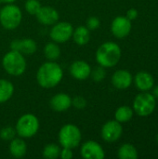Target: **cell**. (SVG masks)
Segmentation results:
<instances>
[{
  "instance_id": "6da1fadb",
  "label": "cell",
  "mask_w": 158,
  "mask_h": 159,
  "mask_svg": "<svg viewBox=\"0 0 158 159\" xmlns=\"http://www.w3.org/2000/svg\"><path fill=\"white\" fill-rule=\"evenodd\" d=\"M62 76L63 72L61 67L56 62L49 61L40 66L36 74V80L42 88L51 89L61 81Z\"/></svg>"
},
{
  "instance_id": "7a4b0ae2",
  "label": "cell",
  "mask_w": 158,
  "mask_h": 159,
  "mask_svg": "<svg viewBox=\"0 0 158 159\" xmlns=\"http://www.w3.org/2000/svg\"><path fill=\"white\" fill-rule=\"evenodd\" d=\"M120 59L121 48L115 42H105L101 45L96 51V61L104 68L115 66Z\"/></svg>"
},
{
  "instance_id": "3957f363",
  "label": "cell",
  "mask_w": 158,
  "mask_h": 159,
  "mask_svg": "<svg viewBox=\"0 0 158 159\" xmlns=\"http://www.w3.org/2000/svg\"><path fill=\"white\" fill-rule=\"evenodd\" d=\"M2 63L5 71L14 76L21 75L26 69V61L23 55L12 49L5 54Z\"/></svg>"
},
{
  "instance_id": "277c9868",
  "label": "cell",
  "mask_w": 158,
  "mask_h": 159,
  "mask_svg": "<svg viewBox=\"0 0 158 159\" xmlns=\"http://www.w3.org/2000/svg\"><path fill=\"white\" fill-rule=\"evenodd\" d=\"M156 106V101L155 96L147 91L139 93L133 101V111L142 117H146L152 115Z\"/></svg>"
},
{
  "instance_id": "5b68a950",
  "label": "cell",
  "mask_w": 158,
  "mask_h": 159,
  "mask_svg": "<svg viewBox=\"0 0 158 159\" xmlns=\"http://www.w3.org/2000/svg\"><path fill=\"white\" fill-rule=\"evenodd\" d=\"M21 11L19 7L8 4L0 10V23L7 30L17 28L21 21Z\"/></svg>"
},
{
  "instance_id": "8992f818",
  "label": "cell",
  "mask_w": 158,
  "mask_h": 159,
  "mask_svg": "<svg viewBox=\"0 0 158 159\" xmlns=\"http://www.w3.org/2000/svg\"><path fill=\"white\" fill-rule=\"evenodd\" d=\"M39 129L38 118L32 115L26 114L20 116L16 124V133L21 138H31L36 134Z\"/></svg>"
},
{
  "instance_id": "52a82bcc",
  "label": "cell",
  "mask_w": 158,
  "mask_h": 159,
  "mask_svg": "<svg viewBox=\"0 0 158 159\" xmlns=\"http://www.w3.org/2000/svg\"><path fill=\"white\" fill-rule=\"evenodd\" d=\"M81 142V131L80 129L72 124L63 126L59 132V143L62 147L65 148H75Z\"/></svg>"
},
{
  "instance_id": "ba28073f",
  "label": "cell",
  "mask_w": 158,
  "mask_h": 159,
  "mask_svg": "<svg viewBox=\"0 0 158 159\" xmlns=\"http://www.w3.org/2000/svg\"><path fill=\"white\" fill-rule=\"evenodd\" d=\"M73 32H74V28L71 23L61 21L53 24L49 35L54 42L61 44V43H65L71 38V36L73 35Z\"/></svg>"
},
{
  "instance_id": "9c48e42d",
  "label": "cell",
  "mask_w": 158,
  "mask_h": 159,
  "mask_svg": "<svg viewBox=\"0 0 158 159\" xmlns=\"http://www.w3.org/2000/svg\"><path fill=\"white\" fill-rule=\"evenodd\" d=\"M123 133V128L120 122L110 120L106 122L102 129V137L105 142L114 143L119 140Z\"/></svg>"
},
{
  "instance_id": "30bf717a",
  "label": "cell",
  "mask_w": 158,
  "mask_h": 159,
  "mask_svg": "<svg viewBox=\"0 0 158 159\" xmlns=\"http://www.w3.org/2000/svg\"><path fill=\"white\" fill-rule=\"evenodd\" d=\"M111 31L115 37L124 38L128 36L131 31V20L127 17L117 16L111 24Z\"/></svg>"
},
{
  "instance_id": "8fae6325",
  "label": "cell",
  "mask_w": 158,
  "mask_h": 159,
  "mask_svg": "<svg viewBox=\"0 0 158 159\" xmlns=\"http://www.w3.org/2000/svg\"><path fill=\"white\" fill-rule=\"evenodd\" d=\"M80 153L86 159H103L105 157L103 148L94 141L86 142L82 145Z\"/></svg>"
},
{
  "instance_id": "7c38bea8",
  "label": "cell",
  "mask_w": 158,
  "mask_h": 159,
  "mask_svg": "<svg viewBox=\"0 0 158 159\" xmlns=\"http://www.w3.org/2000/svg\"><path fill=\"white\" fill-rule=\"evenodd\" d=\"M10 48L12 50H16L22 55H31L36 51V43L31 38L24 39H15L11 42Z\"/></svg>"
},
{
  "instance_id": "4fadbf2b",
  "label": "cell",
  "mask_w": 158,
  "mask_h": 159,
  "mask_svg": "<svg viewBox=\"0 0 158 159\" xmlns=\"http://www.w3.org/2000/svg\"><path fill=\"white\" fill-rule=\"evenodd\" d=\"M37 20L44 25H53L59 20V12L51 7H41L36 13Z\"/></svg>"
},
{
  "instance_id": "5bb4252c",
  "label": "cell",
  "mask_w": 158,
  "mask_h": 159,
  "mask_svg": "<svg viewBox=\"0 0 158 159\" xmlns=\"http://www.w3.org/2000/svg\"><path fill=\"white\" fill-rule=\"evenodd\" d=\"M70 73L72 76L77 80H86L90 75L91 68L88 62L84 61H76L70 66Z\"/></svg>"
},
{
  "instance_id": "9a60e30c",
  "label": "cell",
  "mask_w": 158,
  "mask_h": 159,
  "mask_svg": "<svg viewBox=\"0 0 158 159\" xmlns=\"http://www.w3.org/2000/svg\"><path fill=\"white\" fill-rule=\"evenodd\" d=\"M133 81L132 75L127 70H118L112 76V84L118 89H126L130 87Z\"/></svg>"
},
{
  "instance_id": "2e32d148",
  "label": "cell",
  "mask_w": 158,
  "mask_h": 159,
  "mask_svg": "<svg viewBox=\"0 0 158 159\" xmlns=\"http://www.w3.org/2000/svg\"><path fill=\"white\" fill-rule=\"evenodd\" d=\"M134 83L136 88L141 91H149L154 88L155 79L153 75L147 72H139L134 77Z\"/></svg>"
},
{
  "instance_id": "e0dca14e",
  "label": "cell",
  "mask_w": 158,
  "mask_h": 159,
  "mask_svg": "<svg viewBox=\"0 0 158 159\" xmlns=\"http://www.w3.org/2000/svg\"><path fill=\"white\" fill-rule=\"evenodd\" d=\"M50 107L57 112L68 110L72 105V99L65 93H59L53 96L50 100Z\"/></svg>"
},
{
  "instance_id": "ac0fdd59",
  "label": "cell",
  "mask_w": 158,
  "mask_h": 159,
  "mask_svg": "<svg viewBox=\"0 0 158 159\" xmlns=\"http://www.w3.org/2000/svg\"><path fill=\"white\" fill-rule=\"evenodd\" d=\"M9 152L11 156L15 158H21L25 156L27 152V146L22 139L14 138L11 140L9 144Z\"/></svg>"
},
{
  "instance_id": "d6986e66",
  "label": "cell",
  "mask_w": 158,
  "mask_h": 159,
  "mask_svg": "<svg viewBox=\"0 0 158 159\" xmlns=\"http://www.w3.org/2000/svg\"><path fill=\"white\" fill-rule=\"evenodd\" d=\"M73 38L74 43L79 46H84L89 42L90 33L87 26H79L73 32Z\"/></svg>"
},
{
  "instance_id": "ffe728a7",
  "label": "cell",
  "mask_w": 158,
  "mask_h": 159,
  "mask_svg": "<svg viewBox=\"0 0 158 159\" xmlns=\"http://www.w3.org/2000/svg\"><path fill=\"white\" fill-rule=\"evenodd\" d=\"M14 86L6 79H0V103L7 102L13 95Z\"/></svg>"
},
{
  "instance_id": "44dd1931",
  "label": "cell",
  "mask_w": 158,
  "mask_h": 159,
  "mask_svg": "<svg viewBox=\"0 0 158 159\" xmlns=\"http://www.w3.org/2000/svg\"><path fill=\"white\" fill-rule=\"evenodd\" d=\"M117 157L120 159H137V149L130 143H124L120 146L117 152Z\"/></svg>"
},
{
  "instance_id": "7402d4cb",
  "label": "cell",
  "mask_w": 158,
  "mask_h": 159,
  "mask_svg": "<svg viewBox=\"0 0 158 159\" xmlns=\"http://www.w3.org/2000/svg\"><path fill=\"white\" fill-rule=\"evenodd\" d=\"M133 114H134V111L132 108H130L128 105H124V106H120L119 108H117L115 114V118L116 121L120 123H126V122H129L133 117Z\"/></svg>"
},
{
  "instance_id": "603a6c76",
  "label": "cell",
  "mask_w": 158,
  "mask_h": 159,
  "mask_svg": "<svg viewBox=\"0 0 158 159\" xmlns=\"http://www.w3.org/2000/svg\"><path fill=\"white\" fill-rule=\"evenodd\" d=\"M44 54L47 59L50 61H55L61 56V48L55 43H48L44 48Z\"/></svg>"
},
{
  "instance_id": "cb8c5ba5",
  "label": "cell",
  "mask_w": 158,
  "mask_h": 159,
  "mask_svg": "<svg viewBox=\"0 0 158 159\" xmlns=\"http://www.w3.org/2000/svg\"><path fill=\"white\" fill-rule=\"evenodd\" d=\"M61 148L59 145L50 143L45 146L43 150V157L47 159H56L60 157Z\"/></svg>"
},
{
  "instance_id": "d4e9b609",
  "label": "cell",
  "mask_w": 158,
  "mask_h": 159,
  "mask_svg": "<svg viewBox=\"0 0 158 159\" xmlns=\"http://www.w3.org/2000/svg\"><path fill=\"white\" fill-rule=\"evenodd\" d=\"M41 5L38 0H27L25 3V9L31 15H36Z\"/></svg>"
},
{
  "instance_id": "484cf974",
  "label": "cell",
  "mask_w": 158,
  "mask_h": 159,
  "mask_svg": "<svg viewBox=\"0 0 158 159\" xmlns=\"http://www.w3.org/2000/svg\"><path fill=\"white\" fill-rule=\"evenodd\" d=\"M16 129L12 127H5L0 131V138L4 141H11L15 138Z\"/></svg>"
},
{
  "instance_id": "4316f807",
  "label": "cell",
  "mask_w": 158,
  "mask_h": 159,
  "mask_svg": "<svg viewBox=\"0 0 158 159\" xmlns=\"http://www.w3.org/2000/svg\"><path fill=\"white\" fill-rule=\"evenodd\" d=\"M90 75H91L92 79L94 81H96V82L102 81L105 78V75H106V72L104 70V67H102L101 65L99 67H96L93 71L91 70Z\"/></svg>"
},
{
  "instance_id": "83f0119b",
  "label": "cell",
  "mask_w": 158,
  "mask_h": 159,
  "mask_svg": "<svg viewBox=\"0 0 158 159\" xmlns=\"http://www.w3.org/2000/svg\"><path fill=\"white\" fill-rule=\"evenodd\" d=\"M72 105L74 106L76 109H84L87 106V101L84 97L81 96H76L74 99H72Z\"/></svg>"
},
{
  "instance_id": "f1b7e54d",
  "label": "cell",
  "mask_w": 158,
  "mask_h": 159,
  "mask_svg": "<svg viewBox=\"0 0 158 159\" xmlns=\"http://www.w3.org/2000/svg\"><path fill=\"white\" fill-rule=\"evenodd\" d=\"M100 20L97 17H89L87 20V28L90 30H96L100 27Z\"/></svg>"
},
{
  "instance_id": "f546056e",
  "label": "cell",
  "mask_w": 158,
  "mask_h": 159,
  "mask_svg": "<svg viewBox=\"0 0 158 159\" xmlns=\"http://www.w3.org/2000/svg\"><path fill=\"white\" fill-rule=\"evenodd\" d=\"M60 157H61L62 159H71L72 157H73V152H72V149L63 147V149H62V150H61Z\"/></svg>"
},
{
  "instance_id": "4dcf8cb0",
  "label": "cell",
  "mask_w": 158,
  "mask_h": 159,
  "mask_svg": "<svg viewBox=\"0 0 158 159\" xmlns=\"http://www.w3.org/2000/svg\"><path fill=\"white\" fill-rule=\"evenodd\" d=\"M138 10L136 8H130L128 10L126 17L129 20H134L137 17H138Z\"/></svg>"
},
{
  "instance_id": "1f68e13d",
  "label": "cell",
  "mask_w": 158,
  "mask_h": 159,
  "mask_svg": "<svg viewBox=\"0 0 158 159\" xmlns=\"http://www.w3.org/2000/svg\"><path fill=\"white\" fill-rule=\"evenodd\" d=\"M152 89H153V93L152 94L155 96L156 99H158V85H156V87H154Z\"/></svg>"
},
{
  "instance_id": "d6a6232c",
  "label": "cell",
  "mask_w": 158,
  "mask_h": 159,
  "mask_svg": "<svg viewBox=\"0 0 158 159\" xmlns=\"http://www.w3.org/2000/svg\"><path fill=\"white\" fill-rule=\"evenodd\" d=\"M16 0H0V3L1 2H4V3H8V4H10V3H13V2H15Z\"/></svg>"
},
{
  "instance_id": "836d02e7",
  "label": "cell",
  "mask_w": 158,
  "mask_h": 159,
  "mask_svg": "<svg viewBox=\"0 0 158 159\" xmlns=\"http://www.w3.org/2000/svg\"><path fill=\"white\" fill-rule=\"evenodd\" d=\"M156 142H157V143H158V134H157V136H156Z\"/></svg>"
}]
</instances>
